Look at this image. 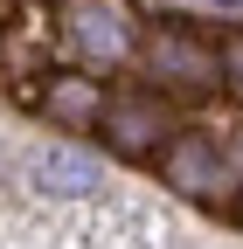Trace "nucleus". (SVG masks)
I'll return each instance as SVG.
<instances>
[{"mask_svg": "<svg viewBox=\"0 0 243 249\" xmlns=\"http://www.w3.org/2000/svg\"><path fill=\"white\" fill-rule=\"evenodd\" d=\"M56 35L83 70H118L146 42V21L132 0H56Z\"/></svg>", "mask_w": 243, "mask_h": 249, "instance_id": "f257e3e1", "label": "nucleus"}, {"mask_svg": "<svg viewBox=\"0 0 243 249\" xmlns=\"http://www.w3.org/2000/svg\"><path fill=\"white\" fill-rule=\"evenodd\" d=\"M139 62H146V76H160V97H167V90H181V97H208V90H223V42L195 35V28H181V21L146 28Z\"/></svg>", "mask_w": 243, "mask_h": 249, "instance_id": "f03ea898", "label": "nucleus"}, {"mask_svg": "<svg viewBox=\"0 0 243 249\" xmlns=\"http://www.w3.org/2000/svg\"><path fill=\"white\" fill-rule=\"evenodd\" d=\"M98 132H104V145L118 152V160H160V152H167V139L181 132V124H174V111H167V97H160V90L125 83V90H111V97H104Z\"/></svg>", "mask_w": 243, "mask_h": 249, "instance_id": "7ed1b4c3", "label": "nucleus"}, {"mask_svg": "<svg viewBox=\"0 0 243 249\" xmlns=\"http://www.w3.org/2000/svg\"><path fill=\"white\" fill-rule=\"evenodd\" d=\"M160 180L174 187V194H188V201H229L236 166H229V152L208 132H174L167 152H160Z\"/></svg>", "mask_w": 243, "mask_h": 249, "instance_id": "20e7f679", "label": "nucleus"}, {"mask_svg": "<svg viewBox=\"0 0 243 249\" xmlns=\"http://www.w3.org/2000/svg\"><path fill=\"white\" fill-rule=\"evenodd\" d=\"M104 97H111V90H104L98 76H83V70H56L49 83H35V104L49 111L56 132H98Z\"/></svg>", "mask_w": 243, "mask_h": 249, "instance_id": "39448f33", "label": "nucleus"}, {"mask_svg": "<svg viewBox=\"0 0 243 249\" xmlns=\"http://www.w3.org/2000/svg\"><path fill=\"white\" fill-rule=\"evenodd\" d=\"M0 76L21 83L28 97H35V76H56V70H49V14L21 7L7 28H0Z\"/></svg>", "mask_w": 243, "mask_h": 249, "instance_id": "423d86ee", "label": "nucleus"}, {"mask_svg": "<svg viewBox=\"0 0 243 249\" xmlns=\"http://www.w3.org/2000/svg\"><path fill=\"white\" fill-rule=\"evenodd\" d=\"M35 187L42 194H98L104 166L90 152H77V145H49V152H35Z\"/></svg>", "mask_w": 243, "mask_h": 249, "instance_id": "0eeeda50", "label": "nucleus"}, {"mask_svg": "<svg viewBox=\"0 0 243 249\" xmlns=\"http://www.w3.org/2000/svg\"><path fill=\"white\" fill-rule=\"evenodd\" d=\"M223 83L243 97V28H236V35H223Z\"/></svg>", "mask_w": 243, "mask_h": 249, "instance_id": "6e6552de", "label": "nucleus"}, {"mask_svg": "<svg viewBox=\"0 0 243 249\" xmlns=\"http://www.w3.org/2000/svg\"><path fill=\"white\" fill-rule=\"evenodd\" d=\"M223 152H229V166H236V180H243V124L229 132V145H223Z\"/></svg>", "mask_w": 243, "mask_h": 249, "instance_id": "1a4fd4ad", "label": "nucleus"}, {"mask_svg": "<svg viewBox=\"0 0 243 249\" xmlns=\"http://www.w3.org/2000/svg\"><path fill=\"white\" fill-rule=\"evenodd\" d=\"M223 7H243V0H223Z\"/></svg>", "mask_w": 243, "mask_h": 249, "instance_id": "9d476101", "label": "nucleus"}, {"mask_svg": "<svg viewBox=\"0 0 243 249\" xmlns=\"http://www.w3.org/2000/svg\"><path fill=\"white\" fill-rule=\"evenodd\" d=\"M236 222H243V201H236Z\"/></svg>", "mask_w": 243, "mask_h": 249, "instance_id": "9b49d317", "label": "nucleus"}]
</instances>
